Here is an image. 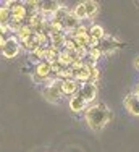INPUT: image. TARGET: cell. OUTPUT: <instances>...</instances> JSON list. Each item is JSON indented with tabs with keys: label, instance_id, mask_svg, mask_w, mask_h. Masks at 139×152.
<instances>
[{
	"label": "cell",
	"instance_id": "obj_1",
	"mask_svg": "<svg viewBox=\"0 0 139 152\" xmlns=\"http://www.w3.org/2000/svg\"><path fill=\"white\" fill-rule=\"evenodd\" d=\"M112 120V112L104 102L92 104L86 108V121L92 131H100Z\"/></svg>",
	"mask_w": 139,
	"mask_h": 152
},
{
	"label": "cell",
	"instance_id": "obj_2",
	"mask_svg": "<svg viewBox=\"0 0 139 152\" xmlns=\"http://www.w3.org/2000/svg\"><path fill=\"white\" fill-rule=\"evenodd\" d=\"M60 81L61 79H52V81L49 83V86H47L45 89L42 91V96L45 97V100H49V102L52 104H57L61 100V91H60Z\"/></svg>",
	"mask_w": 139,
	"mask_h": 152
},
{
	"label": "cell",
	"instance_id": "obj_3",
	"mask_svg": "<svg viewBox=\"0 0 139 152\" xmlns=\"http://www.w3.org/2000/svg\"><path fill=\"white\" fill-rule=\"evenodd\" d=\"M97 92H99L97 84H94V83H83L78 88V96L81 97L86 104L94 102L96 97H97Z\"/></svg>",
	"mask_w": 139,
	"mask_h": 152
},
{
	"label": "cell",
	"instance_id": "obj_4",
	"mask_svg": "<svg viewBox=\"0 0 139 152\" xmlns=\"http://www.w3.org/2000/svg\"><path fill=\"white\" fill-rule=\"evenodd\" d=\"M20 49H21L20 41L16 39V36H12V37L5 39V44H3V47L0 50H2V55L5 58H15L20 53Z\"/></svg>",
	"mask_w": 139,
	"mask_h": 152
},
{
	"label": "cell",
	"instance_id": "obj_5",
	"mask_svg": "<svg viewBox=\"0 0 139 152\" xmlns=\"http://www.w3.org/2000/svg\"><path fill=\"white\" fill-rule=\"evenodd\" d=\"M121 45V42L118 41V39H115V37H108V36H104V39H100L99 41V50L100 52H104V53H113L118 47Z\"/></svg>",
	"mask_w": 139,
	"mask_h": 152
},
{
	"label": "cell",
	"instance_id": "obj_6",
	"mask_svg": "<svg viewBox=\"0 0 139 152\" xmlns=\"http://www.w3.org/2000/svg\"><path fill=\"white\" fill-rule=\"evenodd\" d=\"M50 63H47V61H39L37 66H36V71L34 75H32V81L36 83H41V81H45L47 78L50 76Z\"/></svg>",
	"mask_w": 139,
	"mask_h": 152
},
{
	"label": "cell",
	"instance_id": "obj_7",
	"mask_svg": "<svg viewBox=\"0 0 139 152\" xmlns=\"http://www.w3.org/2000/svg\"><path fill=\"white\" fill-rule=\"evenodd\" d=\"M71 70V68H70ZM71 79H75L76 83H89L91 81V66L84 63L81 68H76V70H71Z\"/></svg>",
	"mask_w": 139,
	"mask_h": 152
},
{
	"label": "cell",
	"instance_id": "obj_8",
	"mask_svg": "<svg viewBox=\"0 0 139 152\" xmlns=\"http://www.w3.org/2000/svg\"><path fill=\"white\" fill-rule=\"evenodd\" d=\"M125 108L134 117H139V97L136 94H128L125 97Z\"/></svg>",
	"mask_w": 139,
	"mask_h": 152
},
{
	"label": "cell",
	"instance_id": "obj_9",
	"mask_svg": "<svg viewBox=\"0 0 139 152\" xmlns=\"http://www.w3.org/2000/svg\"><path fill=\"white\" fill-rule=\"evenodd\" d=\"M60 91L65 96H75L78 92V83L75 79H61L60 81Z\"/></svg>",
	"mask_w": 139,
	"mask_h": 152
},
{
	"label": "cell",
	"instance_id": "obj_10",
	"mask_svg": "<svg viewBox=\"0 0 139 152\" xmlns=\"http://www.w3.org/2000/svg\"><path fill=\"white\" fill-rule=\"evenodd\" d=\"M68 105H70V110H71V112H75V113L84 112V110L87 108V104L84 102V100H83L81 97L78 96V94H76V96H71V97H70Z\"/></svg>",
	"mask_w": 139,
	"mask_h": 152
},
{
	"label": "cell",
	"instance_id": "obj_11",
	"mask_svg": "<svg viewBox=\"0 0 139 152\" xmlns=\"http://www.w3.org/2000/svg\"><path fill=\"white\" fill-rule=\"evenodd\" d=\"M79 26V21L76 20L75 16H73V13L70 12L67 16L61 20V28H63V32H67V31H75L76 28Z\"/></svg>",
	"mask_w": 139,
	"mask_h": 152
},
{
	"label": "cell",
	"instance_id": "obj_12",
	"mask_svg": "<svg viewBox=\"0 0 139 152\" xmlns=\"http://www.w3.org/2000/svg\"><path fill=\"white\" fill-rule=\"evenodd\" d=\"M57 61L63 68H68V66H71V63L75 61V58H73L71 52H68V50H60V52H58V57H57Z\"/></svg>",
	"mask_w": 139,
	"mask_h": 152
},
{
	"label": "cell",
	"instance_id": "obj_13",
	"mask_svg": "<svg viewBox=\"0 0 139 152\" xmlns=\"http://www.w3.org/2000/svg\"><path fill=\"white\" fill-rule=\"evenodd\" d=\"M58 7H60V3H58V2H44V3H39V12H41L44 16H45V15L50 16L58 8Z\"/></svg>",
	"mask_w": 139,
	"mask_h": 152
},
{
	"label": "cell",
	"instance_id": "obj_14",
	"mask_svg": "<svg viewBox=\"0 0 139 152\" xmlns=\"http://www.w3.org/2000/svg\"><path fill=\"white\" fill-rule=\"evenodd\" d=\"M83 5H84V10H86V18L92 20L99 12V3L92 2V0H87V2H83Z\"/></svg>",
	"mask_w": 139,
	"mask_h": 152
},
{
	"label": "cell",
	"instance_id": "obj_15",
	"mask_svg": "<svg viewBox=\"0 0 139 152\" xmlns=\"http://www.w3.org/2000/svg\"><path fill=\"white\" fill-rule=\"evenodd\" d=\"M87 34H89V37H94V39H97V41H100V39H104L105 31H104V28L99 26V24H92V26L87 29Z\"/></svg>",
	"mask_w": 139,
	"mask_h": 152
},
{
	"label": "cell",
	"instance_id": "obj_16",
	"mask_svg": "<svg viewBox=\"0 0 139 152\" xmlns=\"http://www.w3.org/2000/svg\"><path fill=\"white\" fill-rule=\"evenodd\" d=\"M16 34H18V36H16V39H18L20 42H23V41H26L29 36H32V29L28 26V24H23V26L20 28V31H18Z\"/></svg>",
	"mask_w": 139,
	"mask_h": 152
},
{
	"label": "cell",
	"instance_id": "obj_17",
	"mask_svg": "<svg viewBox=\"0 0 139 152\" xmlns=\"http://www.w3.org/2000/svg\"><path fill=\"white\" fill-rule=\"evenodd\" d=\"M71 13H73V16H75L78 21L84 20V18H86V10H84L83 2H81V3H78V5H76L75 8H73V12H71Z\"/></svg>",
	"mask_w": 139,
	"mask_h": 152
},
{
	"label": "cell",
	"instance_id": "obj_18",
	"mask_svg": "<svg viewBox=\"0 0 139 152\" xmlns=\"http://www.w3.org/2000/svg\"><path fill=\"white\" fill-rule=\"evenodd\" d=\"M45 49H47V47H41V45H39V47H36V49L31 52V55L42 61L44 60V55H45Z\"/></svg>",
	"mask_w": 139,
	"mask_h": 152
},
{
	"label": "cell",
	"instance_id": "obj_19",
	"mask_svg": "<svg viewBox=\"0 0 139 152\" xmlns=\"http://www.w3.org/2000/svg\"><path fill=\"white\" fill-rule=\"evenodd\" d=\"M10 21V10L5 7H0V24L2 23H8Z\"/></svg>",
	"mask_w": 139,
	"mask_h": 152
},
{
	"label": "cell",
	"instance_id": "obj_20",
	"mask_svg": "<svg viewBox=\"0 0 139 152\" xmlns=\"http://www.w3.org/2000/svg\"><path fill=\"white\" fill-rule=\"evenodd\" d=\"M133 65H134V68H136V70H139V55L136 57V58H134V61H133Z\"/></svg>",
	"mask_w": 139,
	"mask_h": 152
},
{
	"label": "cell",
	"instance_id": "obj_21",
	"mask_svg": "<svg viewBox=\"0 0 139 152\" xmlns=\"http://www.w3.org/2000/svg\"><path fill=\"white\" fill-rule=\"evenodd\" d=\"M3 44H5V37H3V36H0V49L3 47Z\"/></svg>",
	"mask_w": 139,
	"mask_h": 152
},
{
	"label": "cell",
	"instance_id": "obj_22",
	"mask_svg": "<svg viewBox=\"0 0 139 152\" xmlns=\"http://www.w3.org/2000/svg\"><path fill=\"white\" fill-rule=\"evenodd\" d=\"M134 94H136V96H138V97H139V84H138V86H136V92H134Z\"/></svg>",
	"mask_w": 139,
	"mask_h": 152
}]
</instances>
